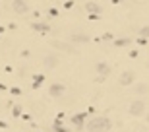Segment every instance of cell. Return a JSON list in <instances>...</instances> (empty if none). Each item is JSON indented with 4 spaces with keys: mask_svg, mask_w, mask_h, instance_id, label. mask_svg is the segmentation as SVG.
Masks as SVG:
<instances>
[{
    "mask_svg": "<svg viewBox=\"0 0 149 132\" xmlns=\"http://www.w3.org/2000/svg\"><path fill=\"white\" fill-rule=\"evenodd\" d=\"M12 10L16 14H27L29 12V4H27L25 0H14L12 2Z\"/></svg>",
    "mask_w": 149,
    "mask_h": 132,
    "instance_id": "cell-3",
    "label": "cell"
},
{
    "mask_svg": "<svg viewBox=\"0 0 149 132\" xmlns=\"http://www.w3.org/2000/svg\"><path fill=\"white\" fill-rule=\"evenodd\" d=\"M54 130H56V132H68V128H64V126L60 124V119H56V122H54Z\"/></svg>",
    "mask_w": 149,
    "mask_h": 132,
    "instance_id": "cell-15",
    "label": "cell"
},
{
    "mask_svg": "<svg viewBox=\"0 0 149 132\" xmlns=\"http://www.w3.org/2000/svg\"><path fill=\"white\" fill-rule=\"evenodd\" d=\"M139 37H143V39H147V37H149V25H145V27L139 29Z\"/></svg>",
    "mask_w": 149,
    "mask_h": 132,
    "instance_id": "cell-17",
    "label": "cell"
},
{
    "mask_svg": "<svg viewBox=\"0 0 149 132\" xmlns=\"http://www.w3.org/2000/svg\"><path fill=\"white\" fill-rule=\"evenodd\" d=\"M72 43H87L89 41V35H85V33H74L70 37Z\"/></svg>",
    "mask_w": 149,
    "mask_h": 132,
    "instance_id": "cell-10",
    "label": "cell"
},
{
    "mask_svg": "<svg viewBox=\"0 0 149 132\" xmlns=\"http://www.w3.org/2000/svg\"><path fill=\"white\" fill-rule=\"evenodd\" d=\"M52 47H54V49H60V51H66V53H76V49H74V47L68 45V43H62V41H54Z\"/></svg>",
    "mask_w": 149,
    "mask_h": 132,
    "instance_id": "cell-9",
    "label": "cell"
},
{
    "mask_svg": "<svg viewBox=\"0 0 149 132\" xmlns=\"http://www.w3.org/2000/svg\"><path fill=\"white\" fill-rule=\"evenodd\" d=\"M43 64L49 66V68H54V66H58V56L54 53H49L45 58H43Z\"/></svg>",
    "mask_w": 149,
    "mask_h": 132,
    "instance_id": "cell-5",
    "label": "cell"
},
{
    "mask_svg": "<svg viewBox=\"0 0 149 132\" xmlns=\"http://www.w3.org/2000/svg\"><path fill=\"white\" fill-rule=\"evenodd\" d=\"M49 93H51V97H60L62 93H64V86L62 84H52L49 87Z\"/></svg>",
    "mask_w": 149,
    "mask_h": 132,
    "instance_id": "cell-7",
    "label": "cell"
},
{
    "mask_svg": "<svg viewBox=\"0 0 149 132\" xmlns=\"http://www.w3.org/2000/svg\"><path fill=\"white\" fill-rule=\"evenodd\" d=\"M85 117H87V113H79L78 117H74L72 120H74V124H76V126H79V128H83V119H85Z\"/></svg>",
    "mask_w": 149,
    "mask_h": 132,
    "instance_id": "cell-12",
    "label": "cell"
},
{
    "mask_svg": "<svg viewBox=\"0 0 149 132\" xmlns=\"http://www.w3.org/2000/svg\"><path fill=\"white\" fill-rule=\"evenodd\" d=\"M85 128L89 132H109L110 128H112V122H110V119H107V117H95V119H91L87 124H85Z\"/></svg>",
    "mask_w": 149,
    "mask_h": 132,
    "instance_id": "cell-1",
    "label": "cell"
},
{
    "mask_svg": "<svg viewBox=\"0 0 149 132\" xmlns=\"http://www.w3.org/2000/svg\"><path fill=\"white\" fill-rule=\"evenodd\" d=\"M147 122H149V115H147Z\"/></svg>",
    "mask_w": 149,
    "mask_h": 132,
    "instance_id": "cell-18",
    "label": "cell"
},
{
    "mask_svg": "<svg viewBox=\"0 0 149 132\" xmlns=\"http://www.w3.org/2000/svg\"><path fill=\"white\" fill-rule=\"evenodd\" d=\"M33 78H35V84H33V87H39V86H41V82H45V78H43L41 74H35Z\"/></svg>",
    "mask_w": 149,
    "mask_h": 132,
    "instance_id": "cell-16",
    "label": "cell"
},
{
    "mask_svg": "<svg viewBox=\"0 0 149 132\" xmlns=\"http://www.w3.org/2000/svg\"><path fill=\"white\" fill-rule=\"evenodd\" d=\"M31 27L35 29V31H39V33H49V31H51V25L45 23V21H33Z\"/></svg>",
    "mask_w": 149,
    "mask_h": 132,
    "instance_id": "cell-6",
    "label": "cell"
},
{
    "mask_svg": "<svg viewBox=\"0 0 149 132\" xmlns=\"http://www.w3.org/2000/svg\"><path fill=\"white\" fill-rule=\"evenodd\" d=\"M132 82H136V74L132 70H126V72L120 74V86H130Z\"/></svg>",
    "mask_w": 149,
    "mask_h": 132,
    "instance_id": "cell-4",
    "label": "cell"
},
{
    "mask_svg": "<svg viewBox=\"0 0 149 132\" xmlns=\"http://www.w3.org/2000/svg\"><path fill=\"white\" fill-rule=\"evenodd\" d=\"M136 91L137 93H147L149 91V86H145V84H137V86H136Z\"/></svg>",
    "mask_w": 149,
    "mask_h": 132,
    "instance_id": "cell-14",
    "label": "cell"
},
{
    "mask_svg": "<svg viewBox=\"0 0 149 132\" xmlns=\"http://www.w3.org/2000/svg\"><path fill=\"white\" fill-rule=\"evenodd\" d=\"M114 45H116V47H126V45H130V39H128V37H122V39H114Z\"/></svg>",
    "mask_w": 149,
    "mask_h": 132,
    "instance_id": "cell-13",
    "label": "cell"
},
{
    "mask_svg": "<svg viewBox=\"0 0 149 132\" xmlns=\"http://www.w3.org/2000/svg\"><path fill=\"white\" fill-rule=\"evenodd\" d=\"M85 10H87L91 16H97V14L101 12V6H99L97 2H87V4H85Z\"/></svg>",
    "mask_w": 149,
    "mask_h": 132,
    "instance_id": "cell-11",
    "label": "cell"
},
{
    "mask_svg": "<svg viewBox=\"0 0 149 132\" xmlns=\"http://www.w3.org/2000/svg\"><path fill=\"white\" fill-rule=\"evenodd\" d=\"M147 68H149V62H147Z\"/></svg>",
    "mask_w": 149,
    "mask_h": 132,
    "instance_id": "cell-19",
    "label": "cell"
},
{
    "mask_svg": "<svg viewBox=\"0 0 149 132\" xmlns=\"http://www.w3.org/2000/svg\"><path fill=\"white\" fill-rule=\"evenodd\" d=\"M145 109V103H143L141 99H137V101H132L130 103V115H134V117H139Z\"/></svg>",
    "mask_w": 149,
    "mask_h": 132,
    "instance_id": "cell-2",
    "label": "cell"
},
{
    "mask_svg": "<svg viewBox=\"0 0 149 132\" xmlns=\"http://www.w3.org/2000/svg\"><path fill=\"white\" fill-rule=\"evenodd\" d=\"M95 70H97V74H99V76H105V78H107V76L110 74V66L107 64V62H97Z\"/></svg>",
    "mask_w": 149,
    "mask_h": 132,
    "instance_id": "cell-8",
    "label": "cell"
}]
</instances>
